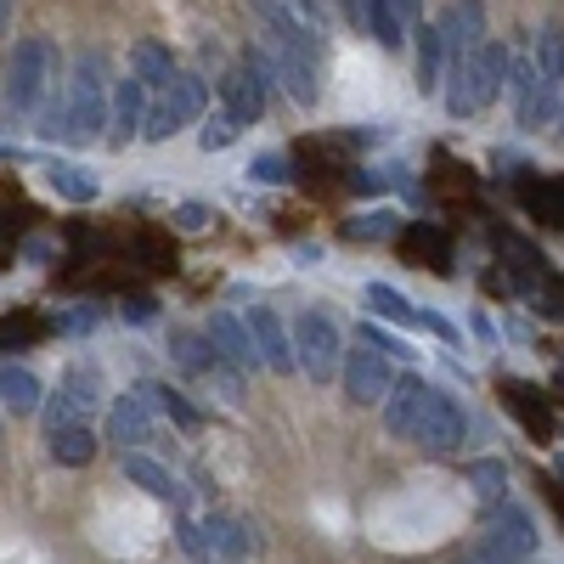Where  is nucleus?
I'll return each instance as SVG.
<instances>
[{
    "label": "nucleus",
    "mask_w": 564,
    "mask_h": 564,
    "mask_svg": "<svg viewBox=\"0 0 564 564\" xmlns=\"http://www.w3.org/2000/svg\"><path fill=\"white\" fill-rule=\"evenodd\" d=\"M40 130L68 141V148H90V141L108 135V57L102 52H79L74 57L68 97H63V108L45 113Z\"/></svg>",
    "instance_id": "obj_1"
},
{
    "label": "nucleus",
    "mask_w": 564,
    "mask_h": 564,
    "mask_svg": "<svg viewBox=\"0 0 564 564\" xmlns=\"http://www.w3.org/2000/svg\"><path fill=\"white\" fill-rule=\"evenodd\" d=\"M502 85H508V45L486 40L480 52L468 57V63H457L452 79H446V108H452V119L486 113V108L502 97Z\"/></svg>",
    "instance_id": "obj_2"
},
{
    "label": "nucleus",
    "mask_w": 564,
    "mask_h": 564,
    "mask_svg": "<svg viewBox=\"0 0 564 564\" xmlns=\"http://www.w3.org/2000/svg\"><path fill=\"white\" fill-rule=\"evenodd\" d=\"M52 40H23L18 52H12V74H7V119L23 124L34 119L45 102H52Z\"/></svg>",
    "instance_id": "obj_3"
},
{
    "label": "nucleus",
    "mask_w": 564,
    "mask_h": 564,
    "mask_svg": "<svg viewBox=\"0 0 564 564\" xmlns=\"http://www.w3.org/2000/svg\"><path fill=\"white\" fill-rule=\"evenodd\" d=\"M209 102V85L198 74H175L164 90H159V102H148V119H141V135L148 141H170L175 130H186Z\"/></svg>",
    "instance_id": "obj_4"
},
{
    "label": "nucleus",
    "mask_w": 564,
    "mask_h": 564,
    "mask_svg": "<svg viewBox=\"0 0 564 564\" xmlns=\"http://www.w3.org/2000/svg\"><path fill=\"white\" fill-rule=\"evenodd\" d=\"M480 553L508 558V564H525V558L536 553V520H531V508L497 502V508L486 513V525H480Z\"/></svg>",
    "instance_id": "obj_5"
},
{
    "label": "nucleus",
    "mask_w": 564,
    "mask_h": 564,
    "mask_svg": "<svg viewBox=\"0 0 564 564\" xmlns=\"http://www.w3.org/2000/svg\"><path fill=\"white\" fill-rule=\"evenodd\" d=\"M339 356H345V345H339V327L327 322L322 311H305V316L294 322V361L305 367V379L327 384V379L339 372Z\"/></svg>",
    "instance_id": "obj_6"
},
{
    "label": "nucleus",
    "mask_w": 564,
    "mask_h": 564,
    "mask_svg": "<svg viewBox=\"0 0 564 564\" xmlns=\"http://www.w3.org/2000/svg\"><path fill=\"white\" fill-rule=\"evenodd\" d=\"M430 457H446L468 441V412L457 406L452 390H430V401H423V417H417V435H412Z\"/></svg>",
    "instance_id": "obj_7"
},
{
    "label": "nucleus",
    "mask_w": 564,
    "mask_h": 564,
    "mask_svg": "<svg viewBox=\"0 0 564 564\" xmlns=\"http://www.w3.org/2000/svg\"><path fill=\"white\" fill-rule=\"evenodd\" d=\"M390 384H395L390 361L372 350V345H350V356H345V395L356 406H379L390 395Z\"/></svg>",
    "instance_id": "obj_8"
},
{
    "label": "nucleus",
    "mask_w": 564,
    "mask_h": 564,
    "mask_svg": "<svg viewBox=\"0 0 564 564\" xmlns=\"http://www.w3.org/2000/svg\"><path fill=\"white\" fill-rule=\"evenodd\" d=\"M508 85H513V102H520V124H547L553 119V79L536 68V57H520V63H508Z\"/></svg>",
    "instance_id": "obj_9"
},
{
    "label": "nucleus",
    "mask_w": 564,
    "mask_h": 564,
    "mask_svg": "<svg viewBox=\"0 0 564 564\" xmlns=\"http://www.w3.org/2000/svg\"><path fill=\"white\" fill-rule=\"evenodd\" d=\"M220 113L238 124V130H249V124H260V113H265V85L238 63V68H226V79H220Z\"/></svg>",
    "instance_id": "obj_10"
},
{
    "label": "nucleus",
    "mask_w": 564,
    "mask_h": 564,
    "mask_svg": "<svg viewBox=\"0 0 564 564\" xmlns=\"http://www.w3.org/2000/svg\"><path fill=\"white\" fill-rule=\"evenodd\" d=\"M502 406L513 412V423H520L531 441H553V406H547V395H542L536 384L502 379Z\"/></svg>",
    "instance_id": "obj_11"
},
{
    "label": "nucleus",
    "mask_w": 564,
    "mask_h": 564,
    "mask_svg": "<svg viewBox=\"0 0 564 564\" xmlns=\"http://www.w3.org/2000/svg\"><path fill=\"white\" fill-rule=\"evenodd\" d=\"M141 119H148V90H141V79H119L108 102V148H130L141 135Z\"/></svg>",
    "instance_id": "obj_12"
},
{
    "label": "nucleus",
    "mask_w": 564,
    "mask_h": 564,
    "mask_svg": "<svg viewBox=\"0 0 564 564\" xmlns=\"http://www.w3.org/2000/svg\"><path fill=\"white\" fill-rule=\"evenodd\" d=\"M249 339H254V350H260V361H265L271 372H294V367H300V361H294L289 327L276 322L271 305H254V311H249Z\"/></svg>",
    "instance_id": "obj_13"
},
{
    "label": "nucleus",
    "mask_w": 564,
    "mask_h": 564,
    "mask_svg": "<svg viewBox=\"0 0 564 564\" xmlns=\"http://www.w3.org/2000/svg\"><path fill=\"white\" fill-rule=\"evenodd\" d=\"M395 243H401V254L412 260V265H430V271H452V238L435 226V220H412V226H401L395 231Z\"/></svg>",
    "instance_id": "obj_14"
},
{
    "label": "nucleus",
    "mask_w": 564,
    "mask_h": 564,
    "mask_svg": "<svg viewBox=\"0 0 564 564\" xmlns=\"http://www.w3.org/2000/svg\"><path fill=\"white\" fill-rule=\"evenodd\" d=\"M423 401H430V384H423V379H401V384H390V395H384V430H390L395 441H412V435H417Z\"/></svg>",
    "instance_id": "obj_15"
},
{
    "label": "nucleus",
    "mask_w": 564,
    "mask_h": 564,
    "mask_svg": "<svg viewBox=\"0 0 564 564\" xmlns=\"http://www.w3.org/2000/svg\"><path fill=\"white\" fill-rule=\"evenodd\" d=\"M209 345H215V356H220L226 367H260V350H254V339H249V327L231 316V311H215V316H209Z\"/></svg>",
    "instance_id": "obj_16"
},
{
    "label": "nucleus",
    "mask_w": 564,
    "mask_h": 564,
    "mask_svg": "<svg viewBox=\"0 0 564 564\" xmlns=\"http://www.w3.org/2000/svg\"><path fill=\"white\" fill-rule=\"evenodd\" d=\"M148 435H153V406L141 401V395H124V401L113 406V417H108V441H113L119 452H135Z\"/></svg>",
    "instance_id": "obj_17"
},
{
    "label": "nucleus",
    "mask_w": 564,
    "mask_h": 564,
    "mask_svg": "<svg viewBox=\"0 0 564 564\" xmlns=\"http://www.w3.org/2000/svg\"><path fill=\"white\" fill-rule=\"evenodd\" d=\"M491 249L502 254V265L520 276V282H547V254L536 249V243H525V238H513V231H491Z\"/></svg>",
    "instance_id": "obj_18"
},
{
    "label": "nucleus",
    "mask_w": 564,
    "mask_h": 564,
    "mask_svg": "<svg viewBox=\"0 0 564 564\" xmlns=\"http://www.w3.org/2000/svg\"><path fill=\"white\" fill-rule=\"evenodd\" d=\"M124 480H135L141 491H148V497H159V502H186V491L175 486V475H170V468L164 463H153V457H141V452H124Z\"/></svg>",
    "instance_id": "obj_19"
},
{
    "label": "nucleus",
    "mask_w": 564,
    "mask_h": 564,
    "mask_svg": "<svg viewBox=\"0 0 564 564\" xmlns=\"http://www.w3.org/2000/svg\"><path fill=\"white\" fill-rule=\"evenodd\" d=\"M345 12H350V23H367V34L379 40L384 52H395V45L406 40V34H401V18H395L390 0H345Z\"/></svg>",
    "instance_id": "obj_20"
},
{
    "label": "nucleus",
    "mask_w": 564,
    "mask_h": 564,
    "mask_svg": "<svg viewBox=\"0 0 564 564\" xmlns=\"http://www.w3.org/2000/svg\"><path fill=\"white\" fill-rule=\"evenodd\" d=\"M198 531H204V547L220 553V558H231V564H238V558L254 547V531H249L243 520H231V513H209Z\"/></svg>",
    "instance_id": "obj_21"
},
{
    "label": "nucleus",
    "mask_w": 564,
    "mask_h": 564,
    "mask_svg": "<svg viewBox=\"0 0 564 564\" xmlns=\"http://www.w3.org/2000/svg\"><path fill=\"white\" fill-rule=\"evenodd\" d=\"M130 79H141V90H164V85L175 79V57H170V45L141 40L135 52H130Z\"/></svg>",
    "instance_id": "obj_22"
},
{
    "label": "nucleus",
    "mask_w": 564,
    "mask_h": 564,
    "mask_svg": "<svg viewBox=\"0 0 564 564\" xmlns=\"http://www.w3.org/2000/svg\"><path fill=\"white\" fill-rule=\"evenodd\" d=\"M0 401H7L12 412H40V401H45V390H40V379L29 367H18V361H7L0 367Z\"/></svg>",
    "instance_id": "obj_23"
},
{
    "label": "nucleus",
    "mask_w": 564,
    "mask_h": 564,
    "mask_svg": "<svg viewBox=\"0 0 564 564\" xmlns=\"http://www.w3.org/2000/svg\"><path fill=\"white\" fill-rule=\"evenodd\" d=\"M520 204L536 215V220H547V226H564V181H520Z\"/></svg>",
    "instance_id": "obj_24"
},
{
    "label": "nucleus",
    "mask_w": 564,
    "mask_h": 564,
    "mask_svg": "<svg viewBox=\"0 0 564 564\" xmlns=\"http://www.w3.org/2000/svg\"><path fill=\"white\" fill-rule=\"evenodd\" d=\"M441 68H446V40L435 23H417V90H441Z\"/></svg>",
    "instance_id": "obj_25"
},
{
    "label": "nucleus",
    "mask_w": 564,
    "mask_h": 564,
    "mask_svg": "<svg viewBox=\"0 0 564 564\" xmlns=\"http://www.w3.org/2000/svg\"><path fill=\"white\" fill-rule=\"evenodd\" d=\"M52 457L63 468H85L90 457H97V435H90L85 423H63V430H52Z\"/></svg>",
    "instance_id": "obj_26"
},
{
    "label": "nucleus",
    "mask_w": 564,
    "mask_h": 564,
    "mask_svg": "<svg viewBox=\"0 0 564 564\" xmlns=\"http://www.w3.org/2000/svg\"><path fill=\"white\" fill-rule=\"evenodd\" d=\"M135 395H141V401H148L153 412H164V417H175V423H181V430H198V423H204V417H198V406H193V401H186L181 390H170V384H153V379H148V384H141Z\"/></svg>",
    "instance_id": "obj_27"
},
{
    "label": "nucleus",
    "mask_w": 564,
    "mask_h": 564,
    "mask_svg": "<svg viewBox=\"0 0 564 564\" xmlns=\"http://www.w3.org/2000/svg\"><path fill=\"white\" fill-rule=\"evenodd\" d=\"M468 491H475L480 502H502V491H508V463L502 457H480V463H468Z\"/></svg>",
    "instance_id": "obj_28"
},
{
    "label": "nucleus",
    "mask_w": 564,
    "mask_h": 564,
    "mask_svg": "<svg viewBox=\"0 0 564 564\" xmlns=\"http://www.w3.org/2000/svg\"><path fill=\"white\" fill-rule=\"evenodd\" d=\"M367 305L379 316H390V322H401V327H417V305L401 289H390V282H367Z\"/></svg>",
    "instance_id": "obj_29"
},
{
    "label": "nucleus",
    "mask_w": 564,
    "mask_h": 564,
    "mask_svg": "<svg viewBox=\"0 0 564 564\" xmlns=\"http://www.w3.org/2000/svg\"><path fill=\"white\" fill-rule=\"evenodd\" d=\"M130 249H135V260H141V265H148V271H159V276L181 265V260H175V243L164 238V231H135V238H130Z\"/></svg>",
    "instance_id": "obj_30"
},
{
    "label": "nucleus",
    "mask_w": 564,
    "mask_h": 564,
    "mask_svg": "<svg viewBox=\"0 0 564 564\" xmlns=\"http://www.w3.org/2000/svg\"><path fill=\"white\" fill-rule=\"evenodd\" d=\"M435 186H441L446 198H463V204H468V198H475V186H480V181H475V170H468V164H457V159L435 153Z\"/></svg>",
    "instance_id": "obj_31"
},
{
    "label": "nucleus",
    "mask_w": 564,
    "mask_h": 564,
    "mask_svg": "<svg viewBox=\"0 0 564 564\" xmlns=\"http://www.w3.org/2000/svg\"><path fill=\"white\" fill-rule=\"evenodd\" d=\"M170 345H175V361H181L186 372H198V379H209V372L220 367V356H215L209 339H198V334H175Z\"/></svg>",
    "instance_id": "obj_32"
},
{
    "label": "nucleus",
    "mask_w": 564,
    "mask_h": 564,
    "mask_svg": "<svg viewBox=\"0 0 564 564\" xmlns=\"http://www.w3.org/2000/svg\"><path fill=\"white\" fill-rule=\"evenodd\" d=\"M45 175H52V186H57L68 204H90V198H97V181H90L85 170H74V164H52Z\"/></svg>",
    "instance_id": "obj_33"
},
{
    "label": "nucleus",
    "mask_w": 564,
    "mask_h": 564,
    "mask_svg": "<svg viewBox=\"0 0 564 564\" xmlns=\"http://www.w3.org/2000/svg\"><path fill=\"white\" fill-rule=\"evenodd\" d=\"M23 226H29V209H0V271L23 254Z\"/></svg>",
    "instance_id": "obj_34"
},
{
    "label": "nucleus",
    "mask_w": 564,
    "mask_h": 564,
    "mask_svg": "<svg viewBox=\"0 0 564 564\" xmlns=\"http://www.w3.org/2000/svg\"><path fill=\"white\" fill-rule=\"evenodd\" d=\"M536 68H542L553 85H564V34H558V29L536 34Z\"/></svg>",
    "instance_id": "obj_35"
},
{
    "label": "nucleus",
    "mask_w": 564,
    "mask_h": 564,
    "mask_svg": "<svg viewBox=\"0 0 564 564\" xmlns=\"http://www.w3.org/2000/svg\"><path fill=\"white\" fill-rule=\"evenodd\" d=\"M238 135H243V130L231 124L226 113H215V119H209V124L198 130V141H204V153H220V148H231V141H238Z\"/></svg>",
    "instance_id": "obj_36"
},
{
    "label": "nucleus",
    "mask_w": 564,
    "mask_h": 564,
    "mask_svg": "<svg viewBox=\"0 0 564 564\" xmlns=\"http://www.w3.org/2000/svg\"><path fill=\"white\" fill-rule=\"evenodd\" d=\"M384 231H395V215L390 209H372L361 220H345V238H384Z\"/></svg>",
    "instance_id": "obj_37"
},
{
    "label": "nucleus",
    "mask_w": 564,
    "mask_h": 564,
    "mask_svg": "<svg viewBox=\"0 0 564 564\" xmlns=\"http://www.w3.org/2000/svg\"><path fill=\"white\" fill-rule=\"evenodd\" d=\"M249 181H260V186H282V181H289V159H282V153H260V159L249 164Z\"/></svg>",
    "instance_id": "obj_38"
},
{
    "label": "nucleus",
    "mask_w": 564,
    "mask_h": 564,
    "mask_svg": "<svg viewBox=\"0 0 564 564\" xmlns=\"http://www.w3.org/2000/svg\"><path fill=\"white\" fill-rule=\"evenodd\" d=\"M34 334H40V322H34V316H0V350L29 345Z\"/></svg>",
    "instance_id": "obj_39"
},
{
    "label": "nucleus",
    "mask_w": 564,
    "mask_h": 564,
    "mask_svg": "<svg viewBox=\"0 0 564 564\" xmlns=\"http://www.w3.org/2000/svg\"><path fill=\"white\" fill-rule=\"evenodd\" d=\"M209 215H215L209 204H181V209H175V226H181V231H204Z\"/></svg>",
    "instance_id": "obj_40"
},
{
    "label": "nucleus",
    "mask_w": 564,
    "mask_h": 564,
    "mask_svg": "<svg viewBox=\"0 0 564 564\" xmlns=\"http://www.w3.org/2000/svg\"><path fill=\"white\" fill-rule=\"evenodd\" d=\"M119 311H124V322H153V316H159L148 294H124V300H119Z\"/></svg>",
    "instance_id": "obj_41"
},
{
    "label": "nucleus",
    "mask_w": 564,
    "mask_h": 564,
    "mask_svg": "<svg viewBox=\"0 0 564 564\" xmlns=\"http://www.w3.org/2000/svg\"><path fill=\"white\" fill-rule=\"evenodd\" d=\"M417 327H430V334H435V339H446V345H457V339H463L446 316H430V311H417Z\"/></svg>",
    "instance_id": "obj_42"
},
{
    "label": "nucleus",
    "mask_w": 564,
    "mask_h": 564,
    "mask_svg": "<svg viewBox=\"0 0 564 564\" xmlns=\"http://www.w3.org/2000/svg\"><path fill=\"white\" fill-rule=\"evenodd\" d=\"M468 327H475V339H486V345H497V322H491L486 311H475V316H468Z\"/></svg>",
    "instance_id": "obj_43"
},
{
    "label": "nucleus",
    "mask_w": 564,
    "mask_h": 564,
    "mask_svg": "<svg viewBox=\"0 0 564 564\" xmlns=\"http://www.w3.org/2000/svg\"><path fill=\"white\" fill-rule=\"evenodd\" d=\"M181 547H186V553H198V558L209 553V547H204V531H198L193 520H186V525H181Z\"/></svg>",
    "instance_id": "obj_44"
},
{
    "label": "nucleus",
    "mask_w": 564,
    "mask_h": 564,
    "mask_svg": "<svg viewBox=\"0 0 564 564\" xmlns=\"http://www.w3.org/2000/svg\"><path fill=\"white\" fill-rule=\"evenodd\" d=\"M390 7H395L401 23H417V18H423V0H390Z\"/></svg>",
    "instance_id": "obj_45"
},
{
    "label": "nucleus",
    "mask_w": 564,
    "mask_h": 564,
    "mask_svg": "<svg viewBox=\"0 0 564 564\" xmlns=\"http://www.w3.org/2000/svg\"><path fill=\"white\" fill-rule=\"evenodd\" d=\"M63 327H79V334H85V327H97V311H90V305H85V311H68Z\"/></svg>",
    "instance_id": "obj_46"
},
{
    "label": "nucleus",
    "mask_w": 564,
    "mask_h": 564,
    "mask_svg": "<svg viewBox=\"0 0 564 564\" xmlns=\"http://www.w3.org/2000/svg\"><path fill=\"white\" fill-rule=\"evenodd\" d=\"M7 23H12V0H0V34H7Z\"/></svg>",
    "instance_id": "obj_47"
},
{
    "label": "nucleus",
    "mask_w": 564,
    "mask_h": 564,
    "mask_svg": "<svg viewBox=\"0 0 564 564\" xmlns=\"http://www.w3.org/2000/svg\"><path fill=\"white\" fill-rule=\"evenodd\" d=\"M468 564H508V558H491V553H475V558H468Z\"/></svg>",
    "instance_id": "obj_48"
}]
</instances>
